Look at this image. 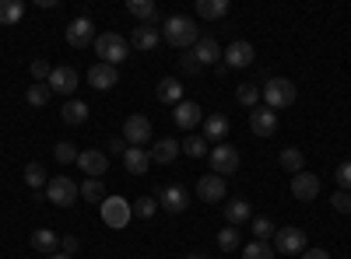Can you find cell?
Returning <instances> with one entry per match:
<instances>
[{
	"label": "cell",
	"mask_w": 351,
	"mask_h": 259,
	"mask_svg": "<svg viewBox=\"0 0 351 259\" xmlns=\"http://www.w3.org/2000/svg\"><path fill=\"white\" fill-rule=\"evenodd\" d=\"M25 182L32 186V189H43V186H49V176H46V168H43L39 161L25 165Z\"/></svg>",
	"instance_id": "cell-33"
},
{
	"label": "cell",
	"mask_w": 351,
	"mask_h": 259,
	"mask_svg": "<svg viewBox=\"0 0 351 259\" xmlns=\"http://www.w3.org/2000/svg\"><path fill=\"white\" fill-rule=\"evenodd\" d=\"M183 259H208V256H204V252H186Z\"/></svg>",
	"instance_id": "cell-49"
},
{
	"label": "cell",
	"mask_w": 351,
	"mask_h": 259,
	"mask_svg": "<svg viewBox=\"0 0 351 259\" xmlns=\"http://www.w3.org/2000/svg\"><path fill=\"white\" fill-rule=\"evenodd\" d=\"M162 39H165L169 46H176V49L197 46V39H200V32H197V21H193V18H183V14H172V18H165V25H162Z\"/></svg>",
	"instance_id": "cell-1"
},
{
	"label": "cell",
	"mask_w": 351,
	"mask_h": 259,
	"mask_svg": "<svg viewBox=\"0 0 351 259\" xmlns=\"http://www.w3.org/2000/svg\"><path fill=\"white\" fill-rule=\"evenodd\" d=\"M46 84H49V92H56V95H74L77 92V70L74 67H53Z\"/></svg>",
	"instance_id": "cell-13"
},
{
	"label": "cell",
	"mask_w": 351,
	"mask_h": 259,
	"mask_svg": "<svg viewBox=\"0 0 351 259\" xmlns=\"http://www.w3.org/2000/svg\"><path fill=\"white\" fill-rule=\"evenodd\" d=\"M106 148H109L112 154H127V148H130V144H127V140H120V137H112V140L106 144Z\"/></svg>",
	"instance_id": "cell-45"
},
{
	"label": "cell",
	"mask_w": 351,
	"mask_h": 259,
	"mask_svg": "<svg viewBox=\"0 0 351 259\" xmlns=\"http://www.w3.org/2000/svg\"><path fill=\"white\" fill-rule=\"evenodd\" d=\"M236 98H239V105H246V109H256V105H260V84H239Z\"/></svg>",
	"instance_id": "cell-39"
},
{
	"label": "cell",
	"mask_w": 351,
	"mask_h": 259,
	"mask_svg": "<svg viewBox=\"0 0 351 259\" xmlns=\"http://www.w3.org/2000/svg\"><path fill=\"white\" fill-rule=\"evenodd\" d=\"M302 259H330V252H327V249H306Z\"/></svg>",
	"instance_id": "cell-47"
},
{
	"label": "cell",
	"mask_w": 351,
	"mask_h": 259,
	"mask_svg": "<svg viewBox=\"0 0 351 259\" xmlns=\"http://www.w3.org/2000/svg\"><path fill=\"white\" fill-rule=\"evenodd\" d=\"M64 36H67V42H71L74 49H84V46L95 42V25H92V18H74V21L64 28Z\"/></svg>",
	"instance_id": "cell-8"
},
{
	"label": "cell",
	"mask_w": 351,
	"mask_h": 259,
	"mask_svg": "<svg viewBox=\"0 0 351 259\" xmlns=\"http://www.w3.org/2000/svg\"><path fill=\"white\" fill-rule=\"evenodd\" d=\"M180 151H183V148H180V140H176V137H165V140H155V148H152L148 154H152L155 165H172Z\"/></svg>",
	"instance_id": "cell-21"
},
{
	"label": "cell",
	"mask_w": 351,
	"mask_h": 259,
	"mask_svg": "<svg viewBox=\"0 0 351 259\" xmlns=\"http://www.w3.org/2000/svg\"><path fill=\"white\" fill-rule=\"evenodd\" d=\"M21 18H25L21 0H0V25H18Z\"/></svg>",
	"instance_id": "cell-30"
},
{
	"label": "cell",
	"mask_w": 351,
	"mask_h": 259,
	"mask_svg": "<svg viewBox=\"0 0 351 259\" xmlns=\"http://www.w3.org/2000/svg\"><path fill=\"white\" fill-rule=\"evenodd\" d=\"M211 168H215V176H236V168H239V151L232 148V144H215L211 148Z\"/></svg>",
	"instance_id": "cell-6"
},
{
	"label": "cell",
	"mask_w": 351,
	"mask_h": 259,
	"mask_svg": "<svg viewBox=\"0 0 351 259\" xmlns=\"http://www.w3.org/2000/svg\"><path fill=\"white\" fill-rule=\"evenodd\" d=\"M60 120H64L67 126H81V123L88 120V105H84V102H77V98L64 102V109H60Z\"/></svg>",
	"instance_id": "cell-27"
},
{
	"label": "cell",
	"mask_w": 351,
	"mask_h": 259,
	"mask_svg": "<svg viewBox=\"0 0 351 259\" xmlns=\"http://www.w3.org/2000/svg\"><path fill=\"white\" fill-rule=\"evenodd\" d=\"M302 165H306V158H302V151H299V148H285V151H281V168H288L291 176H299Z\"/></svg>",
	"instance_id": "cell-36"
},
{
	"label": "cell",
	"mask_w": 351,
	"mask_h": 259,
	"mask_svg": "<svg viewBox=\"0 0 351 259\" xmlns=\"http://www.w3.org/2000/svg\"><path fill=\"white\" fill-rule=\"evenodd\" d=\"M274 252H281L285 259H291L295 252H306V232L302 228H291V224L278 228L274 232Z\"/></svg>",
	"instance_id": "cell-4"
},
{
	"label": "cell",
	"mask_w": 351,
	"mask_h": 259,
	"mask_svg": "<svg viewBox=\"0 0 351 259\" xmlns=\"http://www.w3.org/2000/svg\"><path fill=\"white\" fill-rule=\"evenodd\" d=\"M116 81H120V74H116V67H109V64H92V70H88V84H92L95 92H109Z\"/></svg>",
	"instance_id": "cell-17"
},
{
	"label": "cell",
	"mask_w": 351,
	"mask_h": 259,
	"mask_svg": "<svg viewBox=\"0 0 351 259\" xmlns=\"http://www.w3.org/2000/svg\"><path fill=\"white\" fill-rule=\"evenodd\" d=\"M263 105H267V109H288L291 102H295L299 98V88H295V84H291L288 77H271L267 84H263Z\"/></svg>",
	"instance_id": "cell-3"
},
{
	"label": "cell",
	"mask_w": 351,
	"mask_h": 259,
	"mask_svg": "<svg viewBox=\"0 0 351 259\" xmlns=\"http://www.w3.org/2000/svg\"><path fill=\"white\" fill-rule=\"evenodd\" d=\"M183 70H186V74H197V70H200V64L193 60V53H186V56H183Z\"/></svg>",
	"instance_id": "cell-46"
},
{
	"label": "cell",
	"mask_w": 351,
	"mask_h": 259,
	"mask_svg": "<svg viewBox=\"0 0 351 259\" xmlns=\"http://www.w3.org/2000/svg\"><path fill=\"white\" fill-rule=\"evenodd\" d=\"M291 196L295 200H316L319 196V176H313V172H299V176H291Z\"/></svg>",
	"instance_id": "cell-14"
},
{
	"label": "cell",
	"mask_w": 351,
	"mask_h": 259,
	"mask_svg": "<svg viewBox=\"0 0 351 259\" xmlns=\"http://www.w3.org/2000/svg\"><path fill=\"white\" fill-rule=\"evenodd\" d=\"M250 217H253V210H250V204H246L243 196H236V200H228V204H225V221H228L232 228H236V224H246Z\"/></svg>",
	"instance_id": "cell-24"
},
{
	"label": "cell",
	"mask_w": 351,
	"mask_h": 259,
	"mask_svg": "<svg viewBox=\"0 0 351 259\" xmlns=\"http://www.w3.org/2000/svg\"><path fill=\"white\" fill-rule=\"evenodd\" d=\"M228 14V0H197V18L204 21H218Z\"/></svg>",
	"instance_id": "cell-26"
},
{
	"label": "cell",
	"mask_w": 351,
	"mask_h": 259,
	"mask_svg": "<svg viewBox=\"0 0 351 259\" xmlns=\"http://www.w3.org/2000/svg\"><path fill=\"white\" fill-rule=\"evenodd\" d=\"M32 249L56 256V249H60V238H56V232H49V228H39V232H32Z\"/></svg>",
	"instance_id": "cell-28"
},
{
	"label": "cell",
	"mask_w": 351,
	"mask_h": 259,
	"mask_svg": "<svg viewBox=\"0 0 351 259\" xmlns=\"http://www.w3.org/2000/svg\"><path fill=\"white\" fill-rule=\"evenodd\" d=\"M158 42H162V32H158V28H152V25H137L134 32H130V46H134V49L152 53Z\"/></svg>",
	"instance_id": "cell-19"
},
{
	"label": "cell",
	"mask_w": 351,
	"mask_h": 259,
	"mask_svg": "<svg viewBox=\"0 0 351 259\" xmlns=\"http://www.w3.org/2000/svg\"><path fill=\"white\" fill-rule=\"evenodd\" d=\"M81 189V200H88V204H102L106 200V186H102V179H88L84 186H77Z\"/></svg>",
	"instance_id": "cell-34"
},
{
	"label": "cell",
	"mask_w": 351,
	"mask_h": 259,
	"mask_svg": "<svg viewBox=\"0 0 351 259\" xmlns=\"http://www.w3.org/2000/svg\"><path fill=\"white\" fill-rule=\"evenodd\" d=\"M197 196L204 200V204H218V200L225 196V179L221 176H200V182H197Z\"/></svg>",
	"instance_id": "cell-16"
},
{
	"label": "cell",
	"mask_w": 351,
	"mask_h": 259,
	"mask_svg": "<svg viewBox=\"0 0 351 259\" xmlns=\"http://www.w3.org/2000/svg\"><path fill=\"white\" fill-rule=\"evenodd\" d=\"M127 11L134 18H141V25H152L158 18V8H155V0H127Z\"/></svg>",
	"instance_id": "cell-29"
},
{
	"label": "cell",
	"mask_w": 351,
	"mask_h": 259,
	"mask_svg": "<svg viewBox=\"0 0 351 259\" xmlns=\"http://www.w3.org/2000/svg\"><path fill=\"white\" fill-rule=\"evenodd\" d=\"M77 148H74V144L71 140H60V144H56V148H53V158L56 161H60V165H71V161H77Z\"/></svg>",
	"instance_id": "cell-41"
},
{
	"label": "cell",
	"mask_w": 351,
	"mask_h": 259,
	"mask_svg": "<svg viewBox=\"0 0 351 259\" xmlns=\"http://www.w3.org/2000/svg\"><path fill=\"white\" fill-rule=\"evenodd\" d=\"M225 67L232 70V67H236V70H243V67H250L253 60H256V49H253V42H246V39H239V42H232L225 53Z\"/></svg>",
	"instance_id": "cell-12"
},
{
	"label": "cell",
	"mask_w": 351,
	"mask_h": 259,
	"mask_svg": "<svg viewBox=\"0 0 351 259\" xmlns=\"http://www.w3.org/2000/svg\"><path fill=\"white\" fill-rule=\"evenodd\" d=\"M330 204H334V210H337V214H351V193L337 189V193L330 196Z\"/></svg>",
	"instance_id": "cell-44"
},
{
	"label": "cell",
	"mask_w": 351,
	"mask_h": 259,
	"mask_svg": "<svg viewBox=\"0 0 351 259\" xmlns=\"http://www.w3.org/2000/svg\"><path fill=\"white\" fill-rule=\"evenodd\" d=\"M77 168H84L88 172V179H102V172L109 168V161H106V154L102 151H81L77 154Z\"/></svg>",
	"instance_id": "cell-18"
},
{
	"label": "cell",
	"mask_w": 351,
	"mask_h": 259,
	"mask_svg": "<svg viewBox=\"0 0 351 259\" xmlns=\"http://www.w3.org/2000/svg\"><path fill=\"white\" fill-rule=\"evenodd\" d=\"M28 70H32V77H36L39 84H46V81H49V74H53V67H49L46 60H39V56L32 60V67H28Z\"/></svg>",
	"instance_id": "cell-43"
},
{
	"label": "cell",
	"mask_w": 351,
	"mask_h": 259,
	"mask_svg": "<svg viewBox=\"0 0 351 259\" xmlns=\"http://www.w3.org/2000/svg\"><path fill=\"white\" fill-rule=\"evenodd\" d=\"M123 140L130 148H144V144L152 140V120L148 116H127L123 123Z\"/></svg>",
	"instance_id": "cell-9"
},
{
	"label": "cell",
	"mask_w": 351,
	"mask_h": 259,
	"mask_svg": "<svg viewBox=\"0 0 351 259\" xmlns=\"http://www.w3.org/2000/svg\"><path fill=\"white\" fill-rule=\"evenodd\" d=\"M180 148H183V154H190V158H204V154H208V140L197 137V133H190V137L180 140Z\"/></svg>",
	"instance_id": "cell-32"
},
{
	"label": "cell",
	"mask_w": 351,
	"mask_h": 259,
	"mask_svg": "<svg viewBox=\"0 0 351 259\" xmlns=\"http://www.w3.org/2000/svg\"><path fill=\"white\" fill-rule=\"evenodd\" d=\"M218 56H221V46H218L211 36L197 39V46H193V60H197L200 67H211V64H218Z\"/></svg>",
	"instance_id": "cell-20"
},
{
	"label": "cell",
	"mask_w": 351,
	"mask_h": 259,
	"mask_svg": "<svg viewBox=\"0 0 351 259\" xmlns=\"http://www.w3.org/2000/svg\"><path fill=\"white\" fill-rule=\"evenodd\" d=\"M130 210H134L137 217H144V221H152L155 210H158V200H155V196H137L134 204H130Z\"/></svg>",
	"instance_id": "cell-37"
},
{
	"label": "cell",
	"mask_w": 351,
	"mask_h": 259,
	"mask_svg": "<svg viewBox=\"0 0 351 259\" xmlns=\"http://www.w3.org/2000/svg\"><path fill=\"white\" fill-rule=\"evenodd\" d=\"M127 53H130V42H127L120 32H102V36H95V56H99V64L116 67V64L127 60Z\"/></svg>",
	"instance_id": "cell-2"
},
{
	"label": "cell",
	"mask_w": 351,
	"mask_h": 259,
	"mask_svg": "<svg viewBox=\"0 0 351 259\" xmlns=\"http://www.w3.org/2000/svg\"><path fill=\"white\" fill-rule=\"evenodd\" d=\"M218 249L221 252H236L239 249V228H221V232H218Z\"/></svg>",
	"instance_id": "cell-38"
},
{
	"label": "cell",
	"mask_w": 351,
	"mask_h": 259,
	"mask_svg": "<svg viewBox=\"0 0 351 259\" xmlns=\"http://www.w3.org/2000/svg\"><path fill=\"white\" fill-rule=\"evenodd\" d=\"M228 137V120L221 112H211V116H204V140H225Z\"/></svg>",
	"instance_id": "cell-23"
},
{
	"label": "cell",
	"mask_w": 351,
	"mask_h": 259,
	"mask_svg": "<svg viewBox=\"0 0 351 259\" xmlns=\"http://www.w3.org/2000/svg\"><path fill=\"white\" fill-rule=\"evenodd\" d=\"M334 179H337V186H341L344 193H351V161H341V165L334 168Z\"/></svg>",
	"instance_id": "cell-42"
},
{
	"label": "cell",
	"mask_w": 351,
	"mask_h": 259,
	"mask_svg": "<svg viewBox=\"0 0 351 259\" xmlns=\"http://www.w3.org/2000/svg\"><path fill=\"white\" fill-rule=\"evenodd\" d=\"M46 259H71V256H60V252H56V256H46Z\"/></svg>",
	"instance_id": "cell-50"
},
{
	"label": "cell",
	"mask_w": 351,
	"mask_h": 259,
	"mask_svg": "<svg viewBox=\"0 0 351 259\" xmlns=\"http://www.w3.org/2000/svg\"><path fill=\"white\" fill-rule=\"evenodd\" d=\"M60 245H64V256H71V252L77 249V238H74V235H67V238H64Z\"/></svg>",
	"instance_id": "cell-48"
},
{
	"label": "cell",
	"mask_w": 351,
	"mask_h": 259,
	"mask_svg": "<svg viewBox=\"0 0 351 259\" xmlns=\"http://www.w3.org/2000/svg\"><path fill=\"white\" fill-rule=\"evenodd\" d=\"M123 168L130 172V176H144V172L152 168V154L144 151V148H127V154H123Z\"/></svg>",
	"instance_id": "cell-22"
},
{
	"label": "cell",
	"mask_w": 351,
	"mask_h": 259,
	"mask_svg": "<svg viewBox=\"0 0 351 259\" xmlns=\"http://www.w3.org/2000/svg\"><path fill=\"white\" fill-rule=\"evenodd\" d=\"M250 232H253V238L256 242H267V238H274V221L271 217H253V224H250Z\"/></svg>",
	"instance_id": "cell-35"
},
{
	"label": "cell",
	"mask_w": 351,
	"mask_h": 259,
	"mask_svg": "<svg viewBox=\"0 0 351 259\" xmlns=\"http://www.w3.org/2000/svg\"><path fill=\"white\" fill-rule=\"evenodd\" d=\"M250 130H253L256 137H274V133H278V112L267 109V105H256V109L250 112Z\"/></svg>",
	"instance_id": "cell-10"
},
{
	"label": "cell",
	"mask_w": 351,
	"mask_h": 259,
	"mask_svg": "<svg viewBox=\"0 0 351 259\" xmlns=\"http://www.w3.org/2000/svg\"><path fill=\"white\" fill-rule=\"evenodd\" d=\"M172 120H176V126H180V130H193V126L204 123V109L197 102H180V105H176V112H172Z\"/></svg>",
	"instance_id": "cell-15"
},
{
	"label": "cell",
	"mask_w": 351,
	"mask_h": 259,
	"mask_svg": "<svg viewBox=\"0 0 351 259\" xmlns=\"http://www.w3.org/2000/svg\"><path fill=\"white\" fill-rule=\"evenodd\" d=\"M158 102L180 105V102H183V84L176 81V77H162V81H158Z\"/></svg>",
	"instance_id": "cell-25"
},
{
	"label": "cell",
	"mask_w": 351,
	"mask_h": 259,
	"mask_svg": "<svg viewBox=\"0 0 351 259\" xmlns=\"http://www.w3.org/2000/svg\"><path fill=\"white\" fill-rule=\"evenodd\" d=\"M130 217H134V210H130V204H127L123 196H106V200H102V221H106L109 228H116V232H120V228L130 224Z\"/></svg>",
	"instance_id": "cell-5"
},
{
	"label": "cell",
	"mask_w": 351,
	"mask_h": 259,
	"mask_svg": "<svg viewBox=\"0 0 351 259\" xmlns=\"http://www.w3.org/2000/svg\"><path fill=\"white\" fill-rule=\"evenodd\" d=\"M158 207L165 214H183L190 207V193L183 186H165V189H158Z\"/></svg>",
	"instance_id": "cell-11"
},
{
	"label": "cell",
	"mask_w": 351,
	"mask_h": 259,
	"mask_svg": "<svg viewBox=\"0 0 351 259\" xmlns=\"http://www.w3.org/2000/svg\"><path fill=\"white\" fill-rule=\"evenodd\" d=\"M49 95H53V92H49V84H39V81H36V84H28L25 102H28V105H36V109H43V105L49 102Z\"/></svg>",
	"instance_id": "cell-31"
},
{
	"label": "cell",
	"mask_w": 351,
	"mask_h": 259,
	"mask_svg": "<svg viewBox=\"0 0 351 259\" xmlns=\"http://www.w3.org/2000/svg\"><path fill=\"white\" fill-rule=\"evenodd\" d=\"M243 259H274V245L271 242H250L243 249Z\"/></svg>",
	"instance_id": "cell-40"
},
{
	"label": "cell",
	"mask_w": 351,
	"mask_h": 259,
	"mask_svg": "<svg viewBox=\"0 0 351 259\" xmlns=\"http://www.w3.org/2000/svg\"><path fill=\"white\" fill-rule=\"evenodd\" d=\"M46 200H49V204H56V207H71L74 200H81V189H77L67 176H56V179H49V186H46Z\"/></svg>",
	"instance_id": "cell-7"
}]
</instances>
